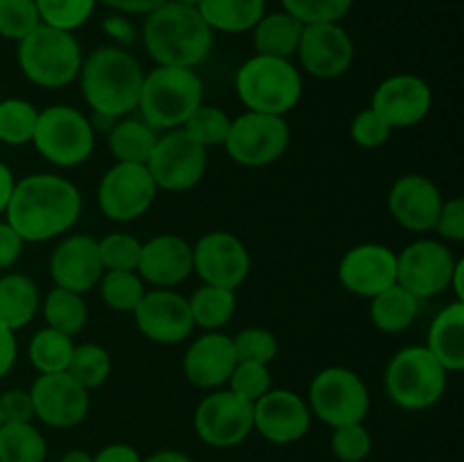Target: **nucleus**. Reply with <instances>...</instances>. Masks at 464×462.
I'll list each match as a JSON object with an SVG mask.
<instances>
[{"label":"nucleus","mask_w":464,"mask_h":462,"mask_svg":"<svg viewBox=\"0 0 464 462\" xmlns=\"http://www.w3.org/2000/svg\"><path fill=\"white\" fill-rule=\"evenodd\" d=\"M66 371L84 390L100 388L111 374V358H109L107 349L100 347V344H75Z\"/></svg>","instance_id":"nucleus-37"},{"label":"nucleus","mask_w":464,"mask_h":462,"mask_svg":"<svg viewBox=\"0 0 464 462\" xmlns=\"http://www.w3.org/2000/svg\"><path fill=\"white\" fill-rule=\"evenodd\" d=\"M59 462H93V456L89 451H82V448H72V451H66Z\"/></svg>","instance_id":"nucleus-59"},{"label":"nucleus","mask_w":464,"mask_h":462,"mask_svg":"<svg viewBox=\"0 0 464 462\" xmlns=\"http://www.w3.org/2000/svg\"><path fill=\"white\" fill-rule=\"evenodd\" d=\"M290 145V127L284 116L245 111L231 120L225 149L238 166L263 168L279 161Z\"/></svg>","instance_id":"nucleus-10"},{"label":"nucleus","mask_w":464,"mask_h":462,"mask_svg":"<svg viewBox=\"0 0 464 462\" xmlns=\"http://www.w3.org/2000/svg\"><path fill=\"white\" fill-rule=\"evenodd\" d=\"M308 408L331 428L361 424L370 412V390L353 370L326 367L311 380Z\"/></svg>","instance_id":"nucleus-9"},{"label":"nucleus","mask_w":464,"mask_h":462,"mask_svg":"<svg viewBox=\"0 0 464 462\" xmlns=\"http://www.w3.org/2000/svg\"><path fill=\"white\" fill-rule=\"evenodd\" d=\"M433 107L429 82L411 72H399L381 82L372 98V109L388 122L390 130H406L424 120Z\"/></svg>","instance_id":"nucleus-19"},{"label":"nucleus","mask_w":464,"mask_h":462,"mask_svg":"<svg viewBox=\"0 0 464 462\" xmlns=\"http://www.w3.org/2000/svg\"><path fill=\"white\" fill-rule=\"evenodd\" d=\"M109 149L121 163H145L157 145V131L143 118H118L107 134Z\"/></svg>","instance_id":"nucleus-31"},{"label":"nucleus","mask_w":464,"mask_h":462,"mask_svg":"<svg viewBox=\"0 0 464 462\" xmlns=\"http://www.w3.org/2000/svg\"><path fill=\"white\" fill-rule=\"evenodd\" d=\"M420 302L421 299H417L406 288L394 284L385 288L383 293L376 294V297H372L370 317L376 329L383 331V333H403V331L415 324L421 308Z\"/></svg>","instance_id":"nucleus-30"},{"label":"nucleus","mask_w":464,"mask_h":462,"mask_svg":"<svg viewBox=\"0 0 464 462\" xmlns=\"http://www.w3.org/2000/svg\"><path fill=\"white\" fill-rule=\"evenodd\" d=\"M134 320L140 333L157 344H179L193 333V315L188 299L172 288L145 290L134 308Z\"/></svg>","instance_id":"nucleus-18"},{"label":"nucleus","mask_w":464,"mask_h":462,"mask_svg":"<svg viewBox=\"0 0 464 462\" xmlns=\"http://www.w3.org/2000/svg\"><path fill=\"white\" fill-rule=\"evenodd\" d=\"M140 453L136 451L131 444L125 442H113L107 444V447L100 448L93 456V462H140Z\"/></svg>","instance_id":"nucleus-52"},{"label":"nucleus","mask_w":464,"mask_h":462,"mask_svg":"<svg viewBox=\"0 0 464 462\" xmlns=\"http://www.w3.org/2000/svg\"><path fill=\"white\" fill-rule=\"evenodd\" d=\"M0 417H3V421L34 419V408H32L30 390L14 388L0 394Z\"/></svg>","instance_id":"nucleus-49"},{"label":"nucleus","mask_w":464,"mask_h":462,"mask_svg":"<svg viewBox=\"0 0 464 462\" xmlns=\"http://www.w3.org/2000/svg\"><path fill=\"white\" fill-rule=\"evenodd\" d=\"M207 149L195 143L184 130H170L157 139L152 154L145 161L154 186L168 193L195 188L207 172Z\"/></svg>","instance_id":"nucleus-11"},{"label":"nucleus","mask_w":464,"mask_h":462,"mask_svg":"<svg viewBox=\"0 0 464 462\" xmlns=\"http://www.w3.org/2000/svg\"><path fill=\"white\" fill-rule=\"evenodd\" d=\"M249 252L238 236L208 231L193 247V270L208 285L236 290L249 274Z\"/></svg>","instance_id":"nucleus-15"},{"label":"nucleus","mask_w":464,"mask_h":462,"mask_svg":"<svg viewBox=\"0 0 464 462\" xmlns=\"http://www.w3.org/2000/svg\"><path fill=\"white\" fill-rule=\"evenodd\" d=\"M231 342H234V351L238 361L261 362V365H270L276 358V351H279V342H276L275 333L261 329V326H247L236 338H231Z\"/></svg>","instance_id":"nucleus-45"},{"label":"nucleus","mask_w":464,"mask_h":462,"mask_svg":"<svg viewBox=\"0 0 464 462\" xmlns=\"http://www.w3.org/2000/svg\"><path fill=\"white\" fill-rule=\"evenodd\" d=\"M34 417L50 428H72L89 415V390L68 371L41 374L30 388Z\"/></svg>","instance_id":"nucleus-17"},{"label":"nucleus","mask_w":464,"mask_h":462,"mask_svg":"<svg viewBox=\"0 0 464 462\" xmlns=\"http://www.w3.org/2000/svg\"><path fill=\"white\" fill-rule=\"evenodd\" d=\"M143 45L157 66L195 68L211 54L213 30L198 7L166 0L145 16Z\"/></svg>","instance_id":"nucleus-2"},{"label":"nucleus","mask_w":464,"mask_h":462,"mask_svg":"<svg viewBox=\"0 0 464 462\" xmlns=\"http://www.w3.org/2000/svg\"><path fill=\"white\" fill-rule=\"evenodd\" d=\"M102 30L104 34L109 36V39L113 41V43L118 45V48H130V45L136 43V39H139V30H136V25L131 23L130 16H125V14H109V16L102 18Z\"/></svg>","instance_id":"nucleus-50"},{"label":"nucleus","mask_w":464,"mask_h":462,"mask_svg":"<svg viewBox=\"0 0 464 462\" xmlns=\"http://www.w3.org/2000/svg\"><path fill=\"white\" fill-rule=\"evenodd\" d=\"M172 3H179V5H190V7H198L199 0H172Z\"/></svg>","instance_id":"nucleus-60"},{"label":"nucleus","mask_w":464,"mask_h":462,"mask_svg":"<svg viewBox=\"0 0 464 462\" xmlns=\"http://www.w3.org/2000/svg\"><path fill=\"white\" fill-rule=\"evenodd\" d=\"M435 229L442 238L451 243H462L464 240V199L451 197L442 204L440 216L435 220Z\"/></svg>","instance_id":"nucleus-48"},{"label":"nucleus","mask_w":464,"mask_h":462,"mask_svg":"<svg viewBox=\"0 0 464 462\" xmlns=\"http://www.w3.org/2000/svg\"><path fill=\"white\" fill-rule=\"evenodd\" d=\"M41 25L34 0H0V36L9 41L25 39Z\"/></svg>","instance_id":"nucleus-42"},{"label":"nucleus","mask_w":464,"mask_h":462,"mask_svg":"<svg viewBox=\"0 0 464 462\" xmlns=\"http://www.w3.org/2000/svg\"><path fill=\"white\" fill-rule=\"evenodd\" d=\"M430 353L447 371H462L464 367V302H453L435 315L429 329Z\"/></svg>","instance_id":"nucleus-26"},{"label":"nucleus","mask_w":464,"mask_h":462,"mask_svg":"<svg viewBox=\"0 0 464 462\" xmlns=\"http://www.w3.org/2000/svg\"><path fill=\"white\" fill-rule=\"evenodd\" d=\"M392 130L388 127V122L374 111V109H365V111L358 113L352 120V127H349V136L356 145L367 149H374L385 145V140L390 139Z\"/></svg>","instance_id":"nucleus-47"},{"label":"nucleus","mask_w":464,"mask_h":462,"mask_svg":"<svg viewBox=\"0 0 464 462\" xmlns=\"http://www.w3.org/2000/svg\"><path fill=\"white\" fill-rule=\"evenodd\" d=\"M447 374L429 349L412 344L394 353L385 367V392L403 410H426L442 399Z\"/></svg>","instance_id":"nucleus-7"},{"label":"nucleus","mask_w":464,"mask_h":462,"mask_svg":"<svg viewBox=\"0 0 464 462\" xmlns=\"http://www.w3.org/2000/svg\"><path fill=\"white\" fill-rule=\"evenodd\" d=\"M118 118H111V116H104V113H95L89 118L91 127H93V131H104V134H109L111 131V127L116 125Z\"/></svg>","instance_id":"nucleus-58"},{"label":"nucleus","mask_w":464,"mask_h":462,"mask_svg":"<svg viewBox=\"0 0 464 462\" xmlns=\"http://www.w3.org/2000/svg\"><path fill=\"white\" fill-rule=\"evenodd\" d=\"M72 349H75L72 338L45 326V329L36 331V333L32 335L27 356H30L32 367H34L39 374H57V371L68 370Z\"/></svg>","instance_id":"nucleus-35"},{"label":"nucleus","mask_w":464,"mask_h":462,"mask_svg":"<svg viewBox=\"0 0 464 462\" xmlns=\"http://www.w3.org/2000/svg\"><path fill=\"white\" fill-rule=\"evenodd\" d=\"M193 272V245L175 234L150 238L140 247L136 274L154 288H172L188 279Z\"/></svg>","instance_id":"nucleus-24"},{"label":"nucleus","mask_w":464,"mask_h":462,"mask_svg":"<svg viewBox=\"0 0 464 462\" xmlns=\"http://www.w3.org/2000/svg\"><path fill=\"white\" fill-rule=\"evenodd\" d=\"M140 247L143 243L131 234L116 231V234L104 236L102 240H98V254L104 272H136Z\"/></svg>","instance_id":"nucleus-41"},{"label":"nucleus","mask_w":464,"mask_h":462,"mask_svg":"<svg viewBox=\"0 0 464 462\" xmlns=\"http://www.w3.org/2000/svg\"><path fill=\"white\" fill-rule=\"evenodd\" d=\"M44 25L63 32H75L95 12L98 0H34Z\"/></svg>","instance_id":"nucleus-40"},{"label":"nucleus","mask_w":464,"mask_h":462,"mask_svg":"<svg viewBox=\"0 0 464 462\" xmlns=\"http://www.w3.org/2000/svg\"><path fill=\"white\" fill-rule=\"evenodd\" d=\"M449 288H453V293H456V302H464V258H458L456 261Z\"/></svg>","instance_id":"nucleus-56"},{"label":"nucleus","mask_w":464,"mask_h":462,"mask_svg":"<svg viewBox=\"0 0 464 462\" xmlns=\"http://www.w3.org/2000/svg\"><path fill=\"white\" fill-rule=\"evenodd\" d=\"M102 274L104 267L93 236H68L50 256V276L57 288L84 294L100 284Z\"/></svg>","instance_id":"nucleus-22"},{"label":"nucleus","mask_w":464,"mask_h":462,"mask_svg":"<svg viewBox=\"0 0 464 462\" xmlns=\"http://www.w3.org/2000/svg\"><path fill=\"white\" fill-rule=\"evenodd\" d=\"M98 3L107 5L109 9H113L118 14H125V16H134V14L148 16L150 12H154L166 0H98Z\"/></svg>","instance_id":"nucleus-53"},{"label":"nucleus","mask_w":464,"mask_h":462,"mask_svg":"<svg viewBox=\"0 0 464 462\" xmlns=\"http://www.w3.org/2000/svg\"><path fill=\"white\" fill-rule=\"evenodd\" d=\"M14 186H16V177H14L12 168H9L7 163L0 161V216H3L5 208H7L9 197H12L14 193Z\"/></svg>","instance_id":"nucleus-55"},{"label":"nucleus","mask_w":464,"mask_h":462,"mask_svg":"<svg viewBox=\"0 0 464 462\" xmlns=\"http://www.w3.org/2000/svg\"><path fill=\"white\" fill-rule=\"evenodd\" d=\"M0 424H3V417H0Z\"/></svg>","instance_id":"nucleus-61"},{"label":"nucleus","mask_w":464,"mask_h":462,"mask_svg":"<svg viewBox=\"0 0 464 462\" xmlns=\"http://www.w3.org/2000/svg\"><path fill=\"white\" fill-rule=\"evenodd\" d=\"M227 383H229L231 392L254 403L272 388L270 370H267V365H261V362L238 361Z\"/></svg>","instance_id":"nucleus-46"},{"label":"nucleus","mask_w":464,"mask_h":462,"mask_svg":"<svg viewBox=\"0 0 464 462\" xmlns=\"http://www.w3.org/2000/svg\"><path fill=\"white\" fill-rule=\"evenodd\" d=\"M39 111L23 98L0 100V143L21 148L32 143Z\"/></svg>","instance_id":"nucleus-36"},{"label":"nucleus","mask_w":464,"mask_h":462,"mask_svg":"<svg viewBox=\"0 0 464 462\" xmlns=\"http://www.w3.org/2000/svg\"><path fill=\"white\" fill-rule=\"evenodd\" d=\"M302 72L290 59L254 54L236 72V93L247 111L285 116L302 100Z\"/></svg>","instance_id":"nucleus-5"},{"label":"nucleus","mask_w":464,"mask_h":462,"mask_svg":"<svg viewBox=\"0 0 464 462\" xmlns=\"http://www.w3.org/2000/svg\"><path fill=\"white\" fill-rule=\"evenodd\" d=\"M193 428L208 447H238L254 430V403L231 390H216L195 408Z\"/></svg>","instance_id":"nucleus-12"},{"label":"nucleus","mask_w":464,"mask_h":462,"mask_svg":"<svg viewBox=\"0 0 464 462\" xmlns=\"http://www.w3.org/2000/svg\"><path fill=\"white\" fill-rule=\"evenodd\" d=\"M16 353H18V344H16V335H14V331L0 326V379L12 371L14 362H16Z\"/></svg>","instance_id":"nucleus-54"},{"label":"nucleus","mask_w":464,"mask_h":462,"mask_svg":"<svg viewBox=\"0 0 464 462\" xmlns=\"http://www.w3.org/2000/svg\"><path fill=\"white\" fill-rule=\"evenodd\" d=\"M311 408L293 390H267L254 401V430L272 444H295L311 428Z\"/></svg>","instance_id":"nucleus-20"},{"label":"nucleus","mask_w":464,"mask_h":462,"mask_svg":"<svg viewBox=\"0 0 464 462\" xmlns=\"http://www.w3.org/2000/svg\"><path fill=\"white\" fill-rule=\"evenodd\" d=\"M157 190L145 163L116 161L98 186L100 211L113 222L139 220L154 204Z\"/></svg>","instance_id":"nucleus-13"},{"label":"nucleus","mask_w":464,"mask_h":462,"mask_svg":"<svg viewBox=\"0 0 464 462\" xmlns=\"http://www.w3.org/2000/svg\"><path fill=\"white\" fill-rule=\"evenodd\" d=\"M18 68L32 84L41 89H62L71 84L84 57L72 32L57 30L41 23L34 32L18 41Z\"/></svg>","instance_id":"nucleus-6"},{"label":"nucleus","mask_w":464,"mask_h":462,"mask_svg":"<svg viewBox=\"0 0 464 462\" xmlns=\"http://www.w3.org/2000/svg\"><path fill=\"white\" fill-rule=\"evenodd\" d=\"M36 152L59 168L82 166L95 148V131L89 118L68 104H53L39 111L34 136Z\"/></svg>","instance_id":"nucleus-8"},{"label":"nucleus","mask_w":464,"mask_h":462,"mask_svg":"<svg viewBox=\"0 0 464 462\" xmlns=\"http://www.w3.org/2000/svg\"><path fill=\"white\" fill-rule=\"evenodd\" d=\"M25 240L14 231L7 220L0 222V270H7L21 258Z\"/></svg>","instance_id":"nucleus-51"},{"label":"nucleus","mask_w":464,"mask_h":462,"mask_svg":"<svg viewBox=\"0 0 464 462\" xmlns=\"http://www.w3.org/2000/svg\"><path fill=\"white\" fill-rule=\"evenodd\" d=\"M190 315L198 326L207 331H218L225 324H229V320L236 313V293L229 288H220V285H199L188 299Z\"/></svg>","instance_id":"nucleus-33"},{"label":"nucleus","mask_w":464,"mask_h":462,"mask_svg":"<svg viewBox=\"0 0 464 462\" xmlns=\"http://www.w3.org/2000/svg\"><path fill=\"white\" fill-rule=\"evenodd\" d=\"M98 285L102 302L116 313H134L145 294V284L136 272H104Z\"/></svg>","instance_id":"nucleus-39"},{"label":"nucleus","mask_w":464,"mask_h":462,"mask_svg":"<svg viewBox=\"0 0 464 462\" xmlns=\"http://www.w3.org/2000/svg\"><path fill=\"white\" fill-rule=\"evenodd\" d=\"M140 462H193L186 453L175 451V448H163V451L152 453L150 457H143Z\"/></svg>","instance_id":"nucleus-57"},{"label":"nucleus","mask_w":464,"mask_h":462,"mask_svg":"<svg viewBox=\"0 0 464 462\" xmlns=\"http://www.w3.org/2000/svg\"><path fill=\"white\" fill-rule=\"evenodd\" d=\"M304 25L288 12L263 14L261 21L254 25L252 39L256 54L266 57L290 59L297 53Z\"/></svg>","instance_id":"nucleus-29"},{"label":"nucleus","mask_w":464,"mask_h":462,"mask_svg":"<svg viewBox=\"0 0 464 462\" xmlns=\"http://www.w3.org/2000/svg\"><path fill=\"white\" fill-rule=\"evenodd\" d=\"M80 89L91 111L111 118H125L139 109L143 66L125 48L104 45L82 62Z\"/></svg>","instance_id":"nucleus-3"},{"label":"nucleus","mask_w":464,"mask_h":462,"mask_svg":"<svg viewBox=\"0 0 464 462\" xmlns=\"http://www.w3.org/2000/svg\"><path fill=\"white\" fill-rule=\"evenodd\" d=\"M444 199L438 186L424 175H403L392 184L388 193V211L403 229L424 231L435 229Z\"/></svg>","instance_id":"nucleus-23"},{"label":"nucleus","mask_w":464,"mask_h":462,"mask_svg":"<svg viewBox=\"0 0 464 462\" xmlns=\"http://www.w3.org/2000/svg\"><path fill=\"white\" fill-rule=\"evenodd\" d=\"M44 317L50 329L59 331L68 338H75L77 333L84 331L86 320H89V308H86L82 294L54 285L44 302Z\"/></svg>","instance_id":"nucleus-34"},{"label":"nucleus","mask_w":464,"mask_h":462,"mask_svg":"<svg viewBox=\"0 0 464 462\" xmlns=\"http://www.w3.org/2000/svg\"><path fill=\"white\" fill-rule=\"evenodd\" d=\"M48 444L32 421L0 424V462H45Z\"/></svg>","instance_id":"nucleus-32"},{"label":"nucleus","mask_w":464,"mask_h":462,"mask_svg":"<svg viewBox=\"0 0 464 462\" xmlns=\"http://www.w3.org/2000/svg\"><path fill=\"white\" fill-rule=\"evenodd\" d=\"M456 261L447 245L438 240H415L397 254V284L417 299L435 297L449 288Z\"/></svg>","instance_id":"nucleus-14"},{"label":"nucleus","mask_w":464,"mask_h":462,"mask_svg":"<svg viewBox=\"0 0 464 462\" xmlns=\"http://www.w3.org/2000/svg\"><path fill=\"white\" fill-rule=\"evenodd\" d=\"M82 213V195L66 177L30 175L16 181L5 216L25 243H45L71 229Z\"/></svg>","instance_id":"nucleus-1"},{"label":"nucleus","mask_w":464,"mask_h":462,"mask_svg":"<svg viewBox=\"0 0 464 462\" xmlns=\"http://www.w3.org/2000/svg\"><path fill=\"white\" fill-rule=\"evenodd\" d=\"M236 362H238V358H236L234 342H231L229 335L207 331L186 349L184 376L195 388L216 390L229 380Z\"/></svg>","instance_id":"nucleus-25"},{"label":"nucleus","mask_w":464,"mask_h":462,"mask_svg":"<svg viewBox=\"0 0 464 462\" xmlns=\"http://www.w3.org/2000/svg\"><path fill=\"white\" fill-rule=\"evenodd\" d=\"M198 12L213 32L243 34L261 21L266 0H199Z\"/></svg>","instance_id":"nucleus-28"},{"label":"nucleus","mask_w":464,"mask_h":462,"mask_svg":"<svg viewBox=\"0 0 464 462\" xmlns=\"http://www.w3.org/2000/svg\"><path fill=\"white\" fill-rule=\"evenodd\" d=\"M39 288L21 272L0 276V326L14 331L27 326L39 311Z\"/></svg>","instance_id":"nucleus-27"},{"label":"nucleus","mask_w":464,"mask_h":462,"mask_svg":"<svg viewBox=\"0 0 464 462\" xmlns=\"http://www.w3.org/2000/svg\"><path fill=\"white\" fill-rule=\"evenodd\" d=\"M204 84L193 68L157 66L143 77L140 118L157 130H179L186 118L202 104Z\"/></svg>","instance_id":"nucleus-4"},{"label":"nucleus","mask_w":464,"mask_h":462,"mask_svg":"<svg viewBox=\"0 0 464 462\" xmlns=\"http://www.w3.org/2000/svg\"><path fill=\"white\" fill-rule=\"evenodd\" d=\"M338 279L352 294L376 297L397 284V254L379 243L356 245L340 261Z\"/></svg>","instance_id":"nucleus-21"},{"label":"nucleus","mask_w":464,"mask_h":462,"mask_svg":"<svg viewBox=\"0 0 464 462\" xmlns=\"http://www.w3.org/2000/svg\"><path fill=\"white\" fill-rule=\"evenodd\" d=\"M231 118L227 116L220 107L202 102L188 118H186V122L179 130H184L186 136H190L195 143H199L204 149H208L218 148V145H225Z\"/></svg>","instance_id":"nucleus-38"},{"label":"nucleus","mask_w":464,"mask_h":462,"mask_svg":"<svg viewBox=\"0 0 464 462\" xmlns=\"http://www.w3.org/2000/svg\"><path fill=\"white\" fill-rule=\"evenodd\" d=\"M374 439L367 426L362 424H347L338 426L331 433V451L340 462H362L370 457Z\"/></svg>","instance_id":"nucleus-44"},{"label":"nucleus","mask_w":464,"mask_h":462,"mask_svg":"<svg viewBox=\"0 0 464 462\" xmlns=\"http://www.w3.org/2000/svg\"><path fill=\"white\" fill-rule=\"evenodd\" d=\"M295 54L308 75L335 80L352 68L356 48L340 23H313L304 25Z\"/></svg>","instance_id":"nucleus-16"},{"label":"nucleus","mask_w":464,"mask_h":462,"mask_svg":"<svg viewBox=\"0 0 464 462\" xmlns=\"http://www.w3.org/2000/svg\"><path fill=\"white\" fill-rule=\"evenodd\" d=\"M284 12L297 18L302 25L313 23H340L353 7V0H281Z\"/></svg>","instance_id":"nucleus-43"}]
</instances>
